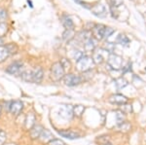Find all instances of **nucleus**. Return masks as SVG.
I'll return each mask as SVG.
<instances>
[{
  "mask_svg": "<svg viewBox=\"0 0 146 145\" xmlns=\"http://www.w3.org/2000/svg\"><path fill=\"white\" fill-rule=\"evenodd\" d=\"M94 65H95V62H94L93 58L84 56L79 60H77L76 68L80 72H87L93 68Z\"/></svg>",
  "mask_w": 146,
  "mask_h": 145,
  "instance_id": "1",
  "label": "nucleus"
},
{
  "mask_svg": "<svg viewBox=\"0 0 146 145\" xmlns=\"http://www.w3.org/2000/svg\"><path fill=\"white\" fill-rule=\"evenodd\" d=\"M64 77V68L60 62H55L51 67V78L53 81H60Z\"/></svg>",
  "mask_w": 146,
  "mask_h": 145,
  "instance_id": "2",
  "label": "nucleus"
},
{
  "mask_svg": "<svg viewBox=\"0 0 146 145\" xmlns=\"http://www.w3.org/2000/svg\"><path fill=\"white\" fill-rule=\"evenodd\" d=\"M107 64L113 70H119L123 67V58L115 54H109L107 58Z\"/></svg>",
  "mask_w": 146,
  "mask_h": 145,
  "instance_id": "3",
  "label": "nucleus"
},
{
  "mask_svg": "<svg viewBox=\"0 0 146 145\" xmlns=\"http://www.w3.org/2000/svg\"><path fill=\"white\" fill-rule=\"evenodd\" d=\"M63 81L64 84L68 87H74L76 85H79L82 81V78L79 75L76 74H66L63 77Z\"/></svg>",
  "mask_w": 146,
  "mask_h": 145,
  "instance_id": "4",
  "label": "nucleus"
},
{
  "mask_svg": "<svg viewBox=\"0 0 146 145\" xmlns=\"http://www.w3.org/2000/svg\"><path fill=\"white\" fill-rule=\"evenodd\" d=\"M23 62H15L11 64L7 67L6 72L12 75H21L23 73Z\"/></svg>",
  "mask_w": 146,
  "mask_h": 145,
  "instance_id": "5",
  "label": "nucleus"
},
{
  "mask_svg": "<svg viewBox=\"0 0 146 145\" xmlns=\"http://www.w3.org/2000/svg\"><path fill=\"white\" fill-rule=\"evenodd\" d=\"M91 10L92 13L98 18H105L107 16V10L102 4H96L94 7H92Z\"/></svg>",
  "mask_w": 146,
  "mask_h": 145,
  "instance_id": "6",
  "label": "nucleus"
},
{
  "mask_svg": "<svg viewBox=\"0 0 146 145\" xmlns=\"http://www.w3.org/2000/svg\"><path fill=\"white\" fill-rule=\"evenodd\" d=\"M23 109V103L21 100H15L10 102V112L14 116H18Z\"/></svg>",
  "mask_w": 146,
  "mask_h": 145,
  "instance_id": "7",
  "label": "nucleus"
},
{
  "mask_svg": "<svg viewBox=\"0 0 146 145\" xmlns=\"http://www.w3.org/2000/svg\"><path fill=\"white\" fill-rule=\"evenodd\" d=\"M105 28H106V26L103 24H96L93 27L92 33H93V35L95 36V38L96 40H101V39H103Z\"/></svg>",
  "mask_w": 146,
  "mask_h": 145,
  "instance_id": "8",
  "label": "nucleus"
},
{
  "mask_svg": "<svg viewBox=\"0 0 146 145\" xmlns=\"http://www.w3.org/2000/svg\"><path fill=\"white\" fill-rule=\"evenodd\" d=\"M60 115L64 119H70L73 116V107L71 105H62L60 108Z\"/></svg>",
  "mask_w": 146,
  "mask_h": 145,
  "instance_id": "9",
  "label": "nucleus"
},
{
  "mask_svg": "<svg viewBox=\"0 0 146 145\" xmlns=\"http://www.w3.org/2000/svg\"><path fill=\"white\" fill-rule=\"evenodd\" d=\"M108 53L109 52H108L107 50H105V49H101V50L96 51V52L94 53V55H93L94 62L96 64H102L105 60V57H106V56H104V54H108Z\"/></svg>",
  "mask_w": 146,
  "mask_h": 145,
  "instance_id": "10",
  "label": "nucleus"
},
{
  "mask_svg": "<svg viewBox=\"0 0 146 145\" xmlns=\"http://www.w3.org/2000/svg\"><path fill=\"white\" fill-rule=\"evenodd\" d=\"M109 101L113 104H126L128 102V99L127 97L121 95V93H115V95H112L111 97H109Z\"/></svg>",
  "mask_w": 146,
  "mask_h": 145,
  "instance_id": "11",
  "label": "nucleus"
},
{
  "mask_svg": "<svg viewBox=\"0 0 146 145\" xmlns=\"http://www.w3.org/2000/svg\"><path fill=\"white\" fill-rule=\"evenodd\" d=\"M35 122H36V117L33 113H27V117L25 120V130H30L35 126Z\"/></svg>",
  "mask_w": 146,
  "mask_h": 145,
  "instance_id": "12",
  "label": "nucleus"
},
{
  "mask_svg": "<svg viewBox=\"0 0 146 145\" xmlns=\"http://www.w3.org/2000/svg\"><path fill=\"white\" fill-rule=\"evenodd\" d=\"M43 69L40 66L36 67L33 71H32V83H41L42 79H43Z\"/></svg>",
  "mask_w": 146,
  "mask_h": 145,
  "instance_id": "13",
  "label": "nucleus"
},
{
  "mask_svg": "<svg viewBox=\"0 0 146 145\" xmlns=\"http://www.w3.org/2000/svg\"><path fill=\"white\" fill-rule=\"evenodd\" d=\"M58 134L62 135V137H65V138H67V139H76L80 137V134L78 132H74V130H58Z\"/></svg>",
  "mask_w": 146,
  "mask_h": 145,
  "instance_id": "14",
  "label": "nucleus"
},
{
  "mask_svg": "<svg viewBox=\"0 0 146 145\" xmlns=\"http://www.w3.org/2000/svg\"><path fill=\"white\" fill-rule=\"evenodd\" d=\"M84 49L85 51H87V52H93L94 50L96 49V41L95 38H93V37H91L90 39H88L87 41L84 42Z\"/></svg>",
  "mask_w": 146,
  "mask_h": 145,
  "instance_id": "15",
  "label": "nucleus"
},
{
  "mask_svg": "<svg viewBox=\"0 0 146 145\" xmlns=\"http://www.w3.org/2000/svg\"><path fill=\"white\" fill-rule=\"evenodd\" d=\"M39 139L42 142H45V143H49L51 140L54 139V135L49 130H43V132H41L39 136Z\"/></svg>",
  "mask_w": 146,
  "mask_h": 145,
  "instance_id": "16",
  "label": "nucleus"
},
{
  "mask_svg": "<svg viewBox=\"0 0 146 145\" xmlns=\"http://www.w3.org/2000/svg\"><path fill=\"white\" fill-rule=\"evenodd\" d=\"M44 128L41 127L40 125H35L33 128L30 130L29 132V134H30V137H31L32 139H36V138H39L40 134H41V132H43Z\"/></svg>",
  "mask_w": 146,
  "mask_h": 145,
  "instance_id": "17",
  "label": "nucleus"
},
{
  "mask_svg": "<svg viewBox=\"0 0 146 145\" xmlns=\"http://www.w3.org/2000/svg\"><path fill=\"white\" fill-rule=\"evenodd\" d=\"M10 55H11V51H10V49H9L8 45L0 46V64L3 62Z\"/></svg>",
  "mask_w": 146,
  "mask_h": 145,
  "instance_id": "18",
  "label": "nucleus"
},
{
  "mask_svg": "<svg viewBox=\"0 0 146 145\" xmlns=\"http://www.w3.org/2000/svg\"><path fill=\"white\" fill-rule=\"evenodd\" d=\"M62 22L63 26L66 29H73V27H74V23H73V22L71 21V19L69 17H67V16H63L62 19Z\"/></svg>",
  "mask_w": 146,
  "mask_h": 145,
  "instance_id": "19",
  "label": "nucleus"
},
{
  "mask_svg": "<svg viewBox=\"0 0 146 145\" xmlns=\"http://www.w3.org/2000/svg\"><path fill=\"white\" fill-rule=\"evenodd\" d=\"M77 37H78L79 40H81L84 43L85 41H87L88 39H90L92 37V32L88 31V30H84V31L80 32Z\"/></svg>",
  "mask_w": 146,
  "mask_h": 145,
  "instance_id": "20",
  "label": "nucleus"
},
{
  "mask_svg": "<svg viewBox=\"0 0 146 145\" xmlns=\"http://www.w3.org/2000/svg\"><path fill=\"white\" fill-rule=\"evenodd\" d=\"M21 77L23 81L25 82H31L32 83V71L31 70H25L21 74Z\"/></svg>",
  "mask_w": 146,
  "mask_h": 145,
  "instance_id": "21",
  "label": "nucleus"
},
{
  "mask_svg": "<svg viewBox=\"0 0 146 145\" xmlns=\"http://www.w3.org/2000/svg\"><path fill=\"white\" fill-rule=\"evenodd\" d=\"M75 33H74V30L73 29H66L62 34V38L64 39L65 41H70L74 38Z\"/></svg>",
  "mask_w": 146,
  "mask_h": 145,
  "instance_id": "22",
  "label": "nucleus"
},
{
  "mask_svg": "<svg viewBox=\"0 0 146 145\" xmlns=\"http://www.w3.org/2000/svg\"><path fill=\"white\" fill-rule=\"evenodd\" d=\"M127 85H128V81H127L125 78H123V77H121V78H118V79L115 80V86H116L117 89H119V90L125 88Z\"/></svg>",
  "mask_w": 146,
  "mask_h": 145,
  "instance_id": "23",
  "label": "nucleus"
},
{
  "mask_svg": "<svg viewBox=\"0 0 146 145\" xmlns=\"http://www.w3.org/2000/svg\"><path fill=\"white\" fill-rule=\"evenodd\" d=\"M117 42H118L119 44H121L122 46H128L129 43V39L128 37L126 36V35L124 34H120L118 36V38H117Z\"/></svg>",
  "mask_w": 146,
  "mask_h": 145,
  "instance_id": "24",
  "label": "nucleus"
},
{
  "mask_svg": "<svg viewBox=\"0 0 146 145\" xmlns=\"http://www.w3.org/2000/svg\"><path fill=\"white\" fill-rule=\"evenodd\" d=\"M85 111V107L83 105H76V106L73 107V115H76L80 117Z\"/></svg>",
  "mask_w": 146,
  "mask_h": 145,
  "instance_id": "25",
  "label": "nucleus"
},
{
  "mask_svg": "<svg viewBox=\"0 0 146 145\" xmlns=\"http://www.w3.org/2000/svg\"><path fill=\"white\" fill-rule=\"evenodd\" d=\"M113 32H114V29H113L112 27L106 26V28H105V31H104V35H103V38H104V39L109 38V37L113 34Z\"/></svg>",
  "mask_w": 146,
  "mask_h": 145,
  "instance_id": "26",
  "label": "nucleus"
},
{
  "mask_svg": "<svg viewBox=\"0 0 146 145\" xmlns=\"http://www.w3.org/2000/svg\"><path fill=\"white\" fill-rule=\"evenodd\" d=\"M122 112L125 114V113H131L133 111V107L131 105H128V104H122Z\"/></svg>",
  "mask_w": 146,
  "mask_h": 145,
  "instance_id": "27",
  "label": "nucleus"
},
{
  "mask_svg": "<svg viewBox=\"0 0 146 145\" xmlns=\"http://www.w3.org/2000/svg\"><path fill=\"white\" fill-rule=\"evenodd\" d=\"M110 3H111V7H120L124 5L123 0H110Z\"/></svg>",
  "mask_w": 146,
  "mask_h": 145,
  "instance_id": "28",
  "label": "nucleus"
},
{
  "mask_svg": "<svg viewBox=\"0 0 146 145\" xmlns=\"http://www.w3.org/2000/svg\"><path fill=\"white\" fill-rule=\"evenodd\" d=\"M7 19V12L3 9H0V23H4Z\"/></svg>",
  "mask_w": 146,
  "mask_h": 145,
  "instance_id": "29",
  "label": "nucleus"
},
{
  "mask_svg": "<svg viewBox=\"0 0 146 145\" xmlns=\"http://www.w3.org/2000/svg\"><path fill=\"white\" fill-rule=\"evenodd\" d=\"M7 139L6 132L4 130H0V145H3Z\"/></svg>",
  "mask_w": 146,
  "mask_h": 145,
  "instance_id": "30",
  "label": "nucleus"
},
{
  "mask_svg": "<svg viewBox=\"0 0 146 145\" xmlns=\"http://www.w3.org/2000/svg\"><path fill=\"white\" fill-rule=\"evenodd\" d=\"M84 56H85V55L81 52V51L76 50V51H74V55H73V58H74L76 60H79L80 58H81L82 57H84Z\"/></svg>",
  "mask_w": 146,
  "mask_h": 145,
  "instance_id": "31",
  "label": "nucleus"
},
{
  "mask_svg": "<svg viewBox=\"0 0 146 145\" xmlns=\"http://www.w3.org/2000/svg\"><path fill=\"white\" fill-rule=\"evenodd\" d=\"M7 32V26L4 23H0V37H2Z\"/></svg>",
  "mask_w": 146,
  "mask_h": 145,
  "instance_id": "32",
  "label": "nucleus"
},
{
  "mask_svg": "<svg viewBox=\"0 0 146 145\" xmlns=\"http://www.w3.org/2000/svg\"><path fill=\"white\" fill-rule=\"evenodd\" d=\"M49 145H65L64 142L60 139H53L48 143Z\"/></svg>",
  "mask_w": 146,
  "mask_h": 145,
  "instance_id": "33",
  "label": "nucleus"
},
{
  "mask_svg": "<svg viewBox=\"0 0 146 145\" xmlns=\"http://www.w3.org/2000/svg\"><path fill=\"white\" fill-rule=\"evenodd\" d=\"M60 64H62V65L63 66V68H70V62L69 60H66V58H62V62H60Z\"/></svg>",
  "mask_w": 146,
  "mask_h": 145,
  "instance_id": "34",
  "label": "nucleus"
},
{
  "mask_svg": "<svg viewBox=\"0 0 146 145\" xmlns=\"http://www.w3.org/2000/svg\"><path fill=\"white\" fill-rule=\"evenodd\" d=\"M75 2H77V3H79L80 5H82L83 7H86V8H89L88 6H87V4H85V3H83V2L81 1V0H74Z\"/></svg>",
  "mask_w": 146,
  "mask_h": 145,
  "instance_id": "35",
  "label": "nucleus"
},
{
  "mask_svg": "<svg viewBox=\"0 0 146 145\" xmlns=\"http://www.w3.org/2000/svg\"><path fill=\"white\" fill-rule=\"evenodd\" d=\"M103 145H112L111 143H109V142H106V143H104Z\"/></svg>",
  "mask_w": 146,
  "mask_h": 145,
  "instance_id": "36",
  "label": "nucleus"
},
{
  "mask_svg": "<svg viewBox=\"0 0 146 145\" xmlns=\"http://www.w3.org/2000/svg\"><path fill=\"white\" fill-rule=\"evenodd\" d=\"M1 44H2V39H1V37H0V46H1Z\"/></svg>",
  "mask_w": 146,
  "mask_h": 145,
  "instance_id": "37",
  "label": "nucleus"
},
{
  "mask_svg": "<svg viewBox=\"0 0 146 145\" xmlns=\"http://www.w3.org/2000/svg\"><path fill=\"white\" fill-rule=\"evenodd\" d=\"M1 110H2V107H1V105H0V114H1Z\"/></svg>",
  "mask_w": 146,
  "mask_h": 145,
  "instance_id": "38",
  "label": "nucleus"
}]
</instances>
